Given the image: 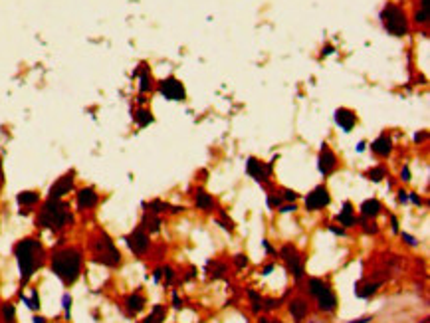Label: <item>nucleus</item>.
I'll return each mask as SVG.
<instances>
[{"mask_svg":"<svg viewBox=\"0 0 430 323\" xmlns=\"http://www.w3.org/2000/svg\"><path fill=\"white\" fill-rule=\"evenodd\" d=\"M141 68H143L141 71H137V73L141 75V86H139V90H141L143 93H147L149 90H151V86H153V84H151V75H149V69L145 68V66H141Z\"/></svg>","mask_w":430,"mask_h":323,"instance_id":"obj_26","label":"nucleus"},{"mask_svg":"<svg viewBox=\"0 0 430 323\" xmlns=\"http://www.w3.org/2000/svg\"><path fill=\"white\" fill-rule=\"evenodd\" d=\"M329 200H331V196H329L327 188L325 186H316L309 192V196L305 198V207H307V210H319V208L327 207Z\"/></svg>","mask_w":430,"mask_h":323,"instance_id":"obj_10","label":"nucleus"},{"mask_svg":"<svg viewBox=\"0 0 430 323\" xmlns=\"http://www.w3.org/2000/svg\"><path fill=\"white\" fill-rule=\"evenodd\" d=\"M401 177H403V181H410V171H408V167H405V169H403Z\"/></svg>","mask_w":430,"mask_h":323,"instance_id":"obj_41","label":"nucleus"},{"mask_svg":"<svg viewBox=\"0 0 430 323\" xmlns=\"http://www.w3.org/2000/svg\"><path fill=\"white\" fill-rule=\"evenodd\" d=\"M284 196H286V200H295V198H297L299 194H297L295 190H290V188H286V194H284Z\"/></svg>","mask_w":430,"mask_h":323,"instance_id":"obj_38","label":"nucleus"},{"mask_svg":"<svg viewBox=\"0 0 430 323\" xmlns=\"http://www.w3.org/2000/svg\"><path fill=\"white\" fill-rule=\"evenodd\" d=\"M363 226H365V232H367V234H377V230H379L377 224H369V222H365V220H363Z\"/></svg>","mask_w":430,"mask_h":323,"instance_id":"obj_35","label":"nucleus"},{"mask_svg":"<svg viewBox=\"0 0 430 323\" xmlns=\"http://www.w3.org/2000/svg\"><path fill=\"white\" fill-rule=\"evenodd\" d=\"M294 210H297V207H295V205H286V207H280V212H294Z\"/></svg>","mask_w":430,"mask_h":323,"instance_id":"obj_40","label":"nucleus"},{"mask_svg":"<svg viewBox=\"0 0 430 323\" xmlns=\"http://www.w3.org/2000/svg\"><path fill=\"white\" fill-rule=\"evenodd\" d=\"M163 272H165V279H167V284H171V281H173V276H175V274H173V270H171V268H163Z\"/></svg>","mask_w":430,"mask_h":323,"instance_id":"obj_39","label":"nucleus"},{"mask_svg":"<svg viewBox=\"0 0 430 323\" xmlns=\"http://www.w3.org/2000/svg\"><path fill=\"white\" fill-rule=\"evenodd\" d=\"M337 220H339L343 226H353V224L357 222V218H355V214H353L351 203H345V205H343V210H341V214L337 216Z\"/></svg>","mask_w":430,"mask_h":323,"instance_id":"obj_21","label":"nucleus"},{"mask_svg":"<svg viewBox=\"0 0 430 323\" xmlns=\"http://www.w3.org/2000/svg\"><path fill=\"white\" fill-rule=\"evenodd\" d=\"M246 171H248L250 177H254L256 181H266L270 177V173H272V163L270 165H264V163H260L258 159L252 157L246 163Z\"/></svg>","mask_w":430,"mask_h":323,"instance_id":"obj_12","label":"nucleus"},{"mask_svg":"<svg viewBox=\"0 0 430 323\" xmlns=\"http://www.w3.org/2000/svg\"><path fill=\"white\" fill-rule=\"evenodd\" d=\"M71 222H73V216L69 212V207L60 198H48V203L42 207L40 216H38L40 228H50L56 232L66 228Z\"/></svg>","mask_w":430,"mask_h":323,"instance_id":"obj_3","label":"nucleus"},{"mask_svg":"<svg viewBox=\"0 0 430 323\" xmlns=\"http://www.w3.org/2000/svg\"><path fill=\"white\" fill-rule=\"evenodd\" d=\"M290 313L294 315V319L301 321L307 315V301L305 300H294L290 303Z\"/></svg>","mask_w":430,"mask_h":323,"instance_id":"obj_20","label":"nucleus"},{"mask_svg":"<svg viewBox=\"0 0 430 323\" xmlns=\"http://www.w3.org/2000/svg\"><path fill=\"white\" fill-rule=\"evenodd\" d=\"M369 321H373V317H371V315H367V317H359V319H355V321H351V323H369Z\"/></svg>","mask_w":430,"mask_h":323,"instance_id":"obj_43","label":"nucleus"},{"mask_svg":"<svg viewBox=\"0 0 430 323\" xmlns=\"http://www.w3.org/2000/svg\"><path fill=\"white\" fill-rule=\"evenodd\" d=\"M385 169H383V167H375V169H371V171H369V179H371V181H375V183H379V181H383V179H385Z\"/></svg>","mask_w":430,"mask_h":323,"instance_id":"obj_30","label":"nucleus"},{"mask_svg":"<svg viewBox=\"0 0 430 323\" xmlns=\"http://www.w3.org/2000/svg\"><path fill=\"white\" fill-rule=\"evenodd\" d=\"M381 284H367V286H355V294L359 296V298H369L371 294H375L377 292V288H379Z\"/></svg>","mask_w":430,"mask_h":323,"instance_id":"obj_27","label":"nucleus"},{"mask_svg":"<svg viewBox=\"0 0 430 323\" xmlns=\"http://www.w3.org/2000/svg\"><path fill=\"white\" fill-rule=\"evenodd\" d=\"M2 317H4V323H16V309L12 303H4L2 305Z\"/></svg>","mask_w":430,"mask_h":323,"instance_id":"obj_28","label":"nucleus"},{"mask_svg":"<svg viewBox=\"0 0 430 323\" xmlns=\"http://www.w3.org/2000/svg\"><path fill=\"white\" fill-rule=\"evenodd\" d=\"M264 307L266 309H276V307H280V300H264Z\"/></svg>","mask_w":430,"mask_h":323,"instance_id":"obj_36","label":"nucleus"},{"mask_svg":"<svg viewBox=\"0 0 430 323\" xmlns=\"http://www.w3.org/2000/svg\"><path fill=\"white\" fill-rule=\"evenodd\" d=\"M264 246H266V250H268L270 254H273V248L270 246V244H268V240H264Z\"/></svg>","mask_w":430,"mask_h":323,"instance_id":"obj_48","label":"nucleus"},{"mask_svg":"<svg viewBox=\"0 0 430 323\" xmlns=\"http://www.w3.org/2000/svg\"><path fill=\"white\" fill-rule=\"evenodd\" d=\"M335 123L339 125L345 133H349V131L355 127V123H357V115H355L351 109H345V107H341V109H337V111H335Z\"/></svg>","mask_w":430,"mask_h":323,"instance_id":"obj_14","label":"nucleus"},{"mask_svg":"<svg viewBox=\"0 0 430 323\" xmlns=\"http://www.w3.org/2000/svg\"><path fill=\"white\" fill-rule=\"evenodd\" d=\"M273 270V266H268V268H266V270H264V276H268V274H270V272H272Z\"/></svg>","mask_w":430,"mask_h":323,"instance_id":"obj_49","label":"nucleus"},{"mask_svg":"<svg viewBox=\"0 0 430 323\" xmlns=\"http://www.w3.org/2000/svg\"><path fill=\"white\" fill-rule=\"evenodd\" d=\"M248 296H250V300H252V311H254V313H258V311H260V305H262V298H260V294H258V292H254V290H248Z\"/></svg>","mask_w":430,"mask_h":323,"instance_id":"obj_29","label":"nucleus"},{"mask_svg":"<svg viewBox=\"0 0 430 323\" xmlns=\"http://www.w3.org/2000/svg\"><path fill=\"white\" fill-rule=\"evenodd\" d=\"M82 252L75 248H62L52 256V272L66 286H71L82 274Z\"/></svg>","mask_w":430,"mask_h":323,"instance_id":"obj_2","label":"nucleus"},{"mask_svg":"<svg viewBox=\"0 0 430 323\" xmlns=\"http://www.w3.org/2000/svg\"><path fill=\"white\" fill-rule=\"evenodd\" d=\"M141 228H143L145 232H151V234H155V232H159V228H161V218H159L155 212L147 210V212H145V216H143Z\"/></svg>","mask_w":430,"mask_h":323,"instance_id":"obj_18","label":"nucleus"},{"mask_svg":"<svg viewBox=\"0 0 430 323\" xmlns=\"http://www.w3.org/2000/svg\"><path fill=\"white\" fill-rule=\"evenodd\" d=\"M399 200H401V203H407V200H408V192L401 190V192H399Z\"/></svg>","mask_w":430,"mask_h":323,"instance_id":"obj_44","label":"nucleus"},{"mask_svg":"<svg viewBox=\"0 0 430 323\" xmlns=\"http://www.w3.org/2000/svg\"><path fill=\"white\" fill-rule=\"evenodd\" d=\"M194 203H197V207L201 208V210H206V212L214 207V198H212L208 192H204V190H197Z\"/></svg>","mask_w":430,"mask_h":323,"instance_id":"obj_22","label":"nucleus"},{"mask_svg":"<svg viewBox=\"0 0 430 323\" xmlns=\"http://www.w3.org/2000/svg\"><path fill=\"white\" fill-rule=\"evenodd\" d=\"M165 315H167V309H165V305H155V307H153V311H151V313L145 317V321H143V323H163Z\"/></svg>","mask_w":430,"mask_h":323,"instance_id":"obj_24","label":"nucleus"},{"mask_svg":"<svg viewBox=\"0 0 430 323\" xmlns=\"http://www.w3.org/2000/svg\"><path fill=\"white\" fill-rule=\"evenodd\" d=\"M24 301L28 303V307H30V309H38V307H40V300H38V292H36V290L32 292V298H30V300H26V298H24Z\"/></svg>","mask_w":430,"mask_h":323,"instance_id":"obj_31","label":"nucleus"},{"mask_svg":"<svg viewBox=\"0 0 430 323\" xmlns=\"http://www.w3.org/2000/svg\"><path fill=\"white\" fill-rule=\"evenodd\" d=\"M93 262L97 264H103V266H109V268H115L121 264V254L119 250L115 248V244L111 242V238L107 234H99V238L93 242Z\"/></svg>","mask_w":430,"mask_h":323,"instance_id":"obj_4","label":"nucleus"},{"mask_svg":"<svg viewBox=\"0 0 430 323\" xmlns=\"http://www.w3.org/2000/svg\"><path fill=\"white\" fill-rule=\"evenodd\" d=\"M234 264H236V268H238V270H242V268H246V266H248V258H246L244 254L234 256Z\"/></svg>","mask_w":430,"mask_h":323,"instance_id":"obj_32","label":"nucleus"},{"mask_svg":"<svg viewBox=\"0 0 430 323\" xmlns=\"http://www.w3.org/2000/svg\"><path fill=\"white\" fill-rule=\"evenodd\" d=\"M159 92L163 93L167 99H171V101H182L184 99V88H182L181 82L175 79V77L163 79L159 84Z\"/></svg>","mask_w":430,"mask_h":323,"instance_id":"obj_8","label":"nucleus"},{"mask_svg":"<svg viewBox=\"0 0 430 323\" xmlns=\"http://www.w3.org/2000/svg\"><path fill=\"white\" fill-rule=\"evenodd\" d=\"M135 121L139 127H147V125L153 123V115H151L149 109H139V111H135Z\"/></svg>","mask_w":430,"mask_h":323,"instance_id":"obj_25","label":"nucleus"},{"mask_svg":"<svg viewBox=\"0 0 430 323\" xmlns=\"http://www.w3.org/2000/svg\"><path fill=\"white\" fill-rule=\"evenodd\" d=\"M403 238L407 240V244H410V246H416V240H414L412 236H408V234H403Z\"/></svg>","mask_w":430,"mask_h":323,"instance_id":"obj_42","label":"nucleus"},{"mask_svg":"<svg viewBox=\"0 0 430 323\" xmlns=\"http://www.w3.org/2000/svg\"><path fill=\"white\" fill-rule=\"evenodd\" d=\"M127 246L131 248V252L137 256L145 254L149 250V236L143 228H135L127 236Z\"/></svg>","mask_w":430,"mask_h":323,"instance_id":"obj_9","label":"nucleus"},{"mask_svg":"<svg viewBox=\"0 0 430 323\" xmlns=\"http://www.w3.org/2000/svg\"><path fill=\"white\" fill-rule=\"evenodd\" d=\"M408 198H410V200H412V203H414V205H422V200H420V198H418V196H416V194H410V196H408Z\"/></svg>","mask_w":430,"mask_h":323,"instance_id":"obj_45","label":"nucleus"},{"mask_svg":"<svg viewBox=\"0 0 430 323\" xmlns=\"http://www.w3.org/2000/svg\"><path fill=\"white\" fill-rule=\"evenodd\" d=\"M125 307H127V313H129V315L139 313V311L145 307V298H143V294H141V292L131 294V296L125 300Z\"/></svg>","mask_w":430,"mask_h":323,"instance_id":"obj_17","label":"nucleus"},{"mask_svg":"<svg viewBox=\"0 0 430 323\" xmlns=\"http://www.w3.org/2000/svg\"><path fill=\"white\" fill-rule=\"evenodd\" d=\"M99 200V194L91 188V186H86L77 192V207L80 210H86V208H93Z\"/></svg>","mask_w":430,"mask_h":323,"instance_id":"obj_15","label":"nucleus"},{"mask_svg":"<svg viewBox=\"0 0 430 323\" xmlns=\"http://www.w3.org/2000/svg\"><path fill=\"white\" fill-rule=\"evenodd\" d=\"M268 205L270 207H282V196H268Z\"/></svg>","mask_w":430,"mask_h":323,"instance_id":"obj_34","label":"nucleus"},{"mask_svg":"<svg viewBox=\"0 0 430 323\" xmlns=\"http://www.w3.org/2000/svg\"><path fill=\"white\" fill-rule=\"evenodd\" d=\"M14 256L20 268L22 284H28V279L34 276V272L44 264V248L40 240L36 238H24L14 246Z\"/></svg>","mask_w":430,"mask_h":323,"instance_id":"obj_1","label":"nucleus"},{"mask_svg":"<svg viewBox=\"0 0 430 323\" xmlns=\"http://www.w3.org/2000/svg\"><path fill=\"white\" fill-rule=\"evenodd\" d=\"M381 212V203L377 198H369L361 205V214L363 218H375Z\"/></svg>","mask_w":430,"mask_h":323,"instance_id":"obj_19","label":"nucleus"},{"mask_svg":"<svg viewBox=\"0 0 430 323\" xmlns=\"http://www.w3.org/2000/svg\"><path fill=\"white\" fill-rule=\"evenodd\" d=\"M329 230L335 232V234H339V236H343V234H345V230H343V228H335V226H329Z\"/></svg>","mask_w":430,"mask_h":323,"instance_id":"obj_46","label":"nucleus"},{"mask_svg":"<svg viewBox=\"0 0 430 323\" xmlns=\"http://www.w3.org/2000/svg\"><path fill=\"white\" fill-rule=\"evenodd\" d=\"M64 309H66V315H68L69 317V307H71V298H69L68 294H66V296H64Z\"/></svg>","mask_w":430,"mask_h":323,"instance_id":"obj_37","label":"nucleus"},{"mask_svg":"<svg viewBox=\"0 0 430 323\" xmlns=\"http://www.w3.org/2000/svg\"><path fill=\"white\" fill-rule=\"evenodd\" d=\"M381 20H383V26L388 34H393V36H405L407 34L408 22L403 8H399L395 4H386L381 10Z\"/></svg>","mask_w":430,"mask_h":323,"instance_id":"obj_5","label":"nucleus"},{"mask_svg":"<svg viewBox=\"0 0 430 323\" xmlns=\"http://www.w3.org/2000/svg\"><path fill=\"white\" fill-rule=\"evenodd\" d=\"M16 200H18V205H22V207H32V205H36V203L40 200V196H38L36 190H24V192H20V194L16 196Z\"/></svg>","mask_w":430,"mask_h":323,"instance_id":"obj_23","label":"nucleus"},{"mask_svg":"<svg viewBox=\"0 0 430 323\" xmlns=\"http://www.w3.org/2000/svg\"><path fill=\"white\" fill-rule=\"evenodd\" d=\"M260 323H282L278 319H268V317H260Z\"/></svg>","mask_w":430,"mask_h":323,"instance_id":"obj_47","label":"nucleus"},{"mask_svg":"<svg viewBox=\"0 0 430 323\" xmlns=\"http://www.w3.org/2000/svg\"><path fill=\"white\" fill-rule=\"evenodd\" d=\"M307 292L317 300V305L321 311H335L337 307V298L333 294V290L323 281V279H317V277H311L307 281Z\"/></svg>","mask_w":430,"mask_h":323,"instance_id":"obj_6","label":"nucleus"},{"mask_svg":"<svg viewBox=\"0 0 430 323\" xmlns=\"http://www.w3.org/2000/svg\"><path fill=\"white\" fill-rule=\"evenodd\" d=\"M280 254L284 258L288 270L292 272V276L295 277V281H299V279L303 277V258H301V254L295 250L292 244H286V246L280 250Z\"/></svg>","mask_w":430,"mask_h":323,"instance_id":"obj_7","label":"nucleus"},{"mask_svg":"<svg viewBox=\"0 0 430 323\" xmlns=\"http://www.w3.org/2000/svg\"><path fill=\"white\" fill-rule=\"evenodd\" d=\"M34 323H46L44 317H34Z\"/></svg>","mask_w":430,"mask_h":323,"instance_id":"obj_50","label":"nucleus"},{"mask_svg":"<svg viewBox=\"0 0 430 323\" xmlns=\"http://www.w3.org/2000/svg\"><path fill=\"white\" fill-rule=\"evenodd\" d=\"M71 188H73V173H68V175L60 177L54 183V186L50 188V198H62L64 194H68Z\"/></svg>","mask_w":430,"mask_h":323,"instance_id":"obj_13","label":"nucleus"},{"mask_svg":"<svg viewBox=\"0 0 430 323\" xmlns=\"http://www.w3.org/2000/svg\"><path fill=\"white\" fill-rule=\"evenodd\" d=\"M317 167H319V173L325 175V177L331 175V173L335 171V167H337V157H335V153H333L327 145H323V149H321V153H319Z\"/></svg>","mask_w":430,"mask_h":323,"instance_id":"obj_11","label":"nucleus"},{"mask_svg":"<svg viewBox=\"0 0 430 323\" xmlns=\"http://www.w3.org/2000/svg\"><path fill=\"white\" fill-rule=\"evenodd\" d=\"M214 266H216V270H214L212 277H222V274L226 272V266H224V264H220V262H214Z\"/></svg>","mask_w":430,"mask_h":323,"instance_id":"obj_33","label":"nucleus"},{"mask_svg":"<svg viewBox=\"0 0 430 323\" xmlns=\"http://www.w3.org/2000/svg\"><path fill=\"white\" fill-rule=\"evenodd\" d=\"M371 149H373V153H377L379 157H388V153L393 151V141L386 137V135H381L379 139L373 141Z\"/></svg>","mask_w":430,"mask_h":323,"instance_id":"obj_16","label":"nucleus"}]
</instances>
